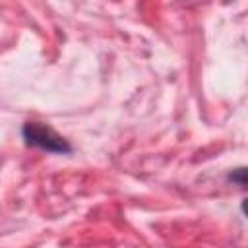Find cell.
I'll list each match as a JSON object with an SVG mask.
<instances>
[{
	"instance_id": "1",
	"label": "cell",
	"mask_w": 248,
	"mask_h": 248,
	"mask_svg": "<svg viewBox=\"0 0 248 248\" xmlns=\"http://www.w3.org/2000/svg\"><path fill=\"white\" fill-rule=\"evenodd\" d=\"M21 138L27 147H35L46 153H56V155H68L72 153V145L66 138H62L54 128H50L45 122L37 120H27L21 126Z\"/></svg>"
},
{
	"instance_id": "2",
	"label": "cell",
	"mask_w": 248,
	"mask_h": 248,
	"mask_svg": "<svg viewBox=\"0 0 248 248\" xmlns=\"http://www.w3.org/2000/svg\"><path fill=\"white\" fill-rule=\"evenodd\" d=\"M227 180L238 186H248V167H236L227 172Z\"/></svg>"
},
{
	"instance_id": "3",
	"label": "cell",
	"mask_w": 248,
	"mask_h": 248,
	"mask_svg": "<svg viewBox=\"0 0 248 248\" xmlns=\"http://www.w3.org/2000/svg\"><path fill=\"white\" fill-rule=\"evenodd\" d=\"M240 211L244 213V217L248 219V198H244L242 202H240Z\"/></svg>"
}]
</instances>
